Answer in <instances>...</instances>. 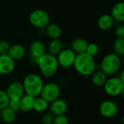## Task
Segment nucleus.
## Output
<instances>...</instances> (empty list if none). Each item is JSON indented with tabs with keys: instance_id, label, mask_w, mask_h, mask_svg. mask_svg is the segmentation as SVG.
<instances>
[{
	"instance_id": "1",
	"label": "nucleus",
	"mask_w": 124,
	"mask_h": 124,
	"mask_svg": "<svg viewBox=\"0 0 124 124\" xmlns=\"http://www.w3.org/2000/svg\"><path fill=\"white\" fill-rule=\"evenodd\" d=\"M73 67L77 72L83 76L92 75L96 71V62L93 57L83 53L76 55Z\"/></svg>"
},
{
	"instance_id": "2",
	"label": "nucleus",
	"mask_w": 124,
	"mask_h": 124,
	"mask_svg": "<svg viewBox=\"0 0 124 124\" xmlns=\"http://www.w3.org/2000/svg\"><path fill=\"white\" fill-rule=\"evenodd\" d=\"M40 72L45 78L53 77L58 71V63L57 58L50 53H45L37 61Z\"/></svg>"
},
{
	"instance_id": "3",
	"label": "nucleus",
	"mask_w": 124,
	"mask_h": 124,
	"mask_svg": "<svg viewBox=\"0 0 124 124\" xmlns=\"http://www.w3.org/2000/svg\"><path fill=\"white\" fill-rule=\"evenodd\" d=\"M22 84L24 93L34 98L40 95L45 85L42 78L36 74H29L26 75Z\"/></svg>"
},
{
	"instance_id": "4",
	"label": "nucleus",
	"mask_w": 124,
	"mask_h": 124,
	"mask_svg": "<svg viewBox=\"0 0 124 124\" xmlns=\"http://www.w3.org/2000/svg\"><path fill=\"white\" fill-rule=\"evenodd\" d=\"M121 65L122 61L120 57L114 53H110L102 58L100 63V69L105 75L113 76L120 70Z\"/></svg>"
},
{
	"instance_id": "5",
	"label": "nucleus",
	"mask_w": 124,
	"mask_h": 124,
	"mask_svg": "<svg viewBox=\"0 0 124 124\" xmlns=\"http://www.w3.org/2000/svg\"><path fill=\"white\" fill-rule=\"evenodd\" d=\"M30 23L37 28L44 29L50 24L49 14L43 10H35L31 13L29 18Z\"/></svg>"
},
{
	"instance_id": "6",
	"label": "nucleus",
	"mask_w": 124,
	"mask_h": 124,
	"mask_svg": "<svg viewBox=\"0 0 124 124\" xmlns=\"http://www.w3.org/2000/svg\"><path fill=\"white\" fill-rule=\"evenodd\" d=\"M103 87L107 95L115 97L122 94L124 89V83L118 77H111L107 80Z\"/></svg>"
},
{
	"instance_id": "7",
	"label": "nucleus",
	"mask_w": 124,
	"mask_h": 124,
	"mask_svg": "<svg viewBox=\"0 0 124 124\" xmlns=\"http://www.w3.org/2000/svg\"><path fill=\"white\" fill-rule=\"evenodd\" d=\"M61 89L59 85L55 83H48L44 85L40 93V96L47 102L51 103L59 99Z\"/></svg>"
},
{
	"instance_id": "8",
	"label": "nucleus",
	"mask_w": 124,
	"mask_h": 124,
	"mask_svg": "<svg viewBox=\"0 0 124 124\" xmlns=\"http://www.w3.org/2000/svg\"><path fill=\"white\" fill-rule=\"evenodd\" d=\"M76 55V53L71 48L64 49L56 56L58 65L63 68L73 67Z\"/></svg>"
},
{
	"instance_id": "9",
	"label": "nucleus",
	"mask_w": 124,
	"mask_h": 124,
	"mask_svg": "<svg viewBox=\"0 0 124 124\" xmlns=\"http://www.w3.org/2000/svg\"><path fill=\"white\" fill-rule=\"evenodd\" d=\"M29 54L30 60L33 63L37 64L38 60L45 54V45L39 40L32 42L29 46Z\"/></svg>"
},
{
	"instance_id": "10",
	"label": "nucleus",
	"mask_w": 124,
	"mask_h": 124,
	"mask_svg": "<svg viewBox=\"0 0 124 124\" xmlns=\"http://www.w3.org/2000/svg\"><path fill=\"white\" fill-rule=\"evenodd\" d=\"M15 67V61L8 54L0 55V74L10 75L14 71Z\"/></svg>"
},
{
	"instance_id": "11",
	"label": "nucleus",
	"mask_w": 124,
	"mask_h": 124,
	"mask_svg": "<svg viewBox=\"0 0 124 124\" xmlns=\"http://www.w3.org/2000/svg\"><path fill=\"white\" fill-rule=\"evenodd\" d=\"M6 93L10 100H20L24 95L23 84L18 81L11 83L6 90Z\"/></svg>"
},
{
	"instance_id": "12",
	"label": "nucleus",
	"mask_w": 124,
	"mask_h": 124,
	"mask_svg": "<svg viewBox=\"0 0 124 124\" xmlns=\"http://www.w3.org/2000/svg\"><path fill=\"white\" fill-rule=\"evenodd\" d=\"M118 107L117 104L110 100L104 101L99 107V112L101 115L107 118H111L115 116L117 113Z\"/></svg>"
},
{
	"instance_id": "13",
	"label": "nucleus",
	"mask_w": 124,
	"mask_h": 124,
	"mask_svg": "<svg viewBox=\"0 0 124 124\" xmlns=\"http://www.w3.org/2000/svg\"><path fill=\"white\" fill-rule=\"evenodd\" d=\"M49 108L50 112H51L54 116H58L64 115V113L67 110L68 106L64 100L61 99H58L50 103Z\"/></svg>"
},
{
	"instance_id": "14",
	"label": "nucleus",
	"mask_w": 124,
	"mask_h": 124,
	"mask_svg": "<svg viewBox=\"0 0 124 124\" xmlns=\"http://www.w3.org/2000/svg\"><path fill=\"white\" fill-rule=\"evenodd\" d=\"M110 15L115 21L124 22V2L116 3L112 7Z\"/></svg>"
},
{
	"instance_id": "15",
	"label": "nucleus",
	"mask_w": 124,
	"mask_h": 124,
	"mask_svg": "<svg viewBox=\"0 0 124 124\" xmlns=\"http://www.w3.org/2000/svg\"><path fill=\"white\" fill-rule=\"evenodd\" d=\"M114 23L115 21L110 14H104L101 16L97 20L98 27L103 31L110 29L113 26Z\"/></svg>"
},
{
	"instance_id": "16",
	"label": "nucleus",
	"mask_w": 124,
	"mask_h": 124,
	"mask_svg": "<svg viewBox=\"0 0 124 124\" xmlns=\"http://www.w3.org/2000/svg\"><path fill=\"white\" fill-rule=\"evenodd\" d=\"M26 54L25 47L19 44H15L10 47L8 55L16 61L22 59Z\"/></svg>"
},
{
	"instance_id": "17",
	"label": "nucleus",
	"mask_w": 124,
	"mask_h": 124,
	"mask_svg": "<svg viewBox=\"0 0 124 124\" xmlns=\"http://www.w3.org/2000/svg\"><path fill=\"white\" fill-rule=\"evenodd\" d=\"M88 43L82 38H76L75 39L71 44L72 50L76 53V55L81 54L86 52V49Z\"/></svg>"
},
{
	"instance_id": "18",
	"label": "nucleus",
	"mask_w": 124,
	"mask_h": 124,
	"mask_svg": "<svg viewBox=\"0 0 124 124\" xmlns=\"http://www.w3.org/2000/svg\"><path fill=\"white\" fill-rule=\"evenodd\" d=\"M34 97L29 96L27 94H24L22 98L19 100L20 102V109L22 112H28L33 109Z\"/></svg>"
},
{
	"instance_id": "19",
	"label": "nucleus",
	"mask_w": 124,
	"mask_h": 124,
	"mask_svg": "<svg viewBox=\"0 0 124 124\" xmlns=\"http://www.w3.org/2000/svg\"><path fill=\"white\" fill-rule=\"evenodd\" d=\"M45 33L52 39H58L62 34V30L58 25L51 23L45 28Z\"/></svg>"
},
{
	"instance_id": "20",
	"label": "nucleus",
	"mask_w": 124,
	"mask_h": 124,
	"mask_svg": "<svg viewBox=\"0 0 124 124\" xmlns=\"http://www.w3.org/2000/svg\"><path fill=\"white\" fill-rule=\"evenodd\" d=\"M107 80V75H105L101 70L95 71L94 73L91 75V82L94 85L97 87L104 86Z\"/></svg>"
},
{
	"instance_id": "21",
	"label": "nucleus",
	"mask_w": 124,
	"mask_h": 124,
	"mask_svg": "<svg viewBox=\"0 0 124 124\" xmlns=\"http://www.w3.org/2000/svg\"><path fill=\"white\" fill-rule=\"evenodd\" d=\"M1 118L6 123H12L16 118V112L7 107L1 110Z\"/></svg>"
},
{
	"instance_id": "22",
	"label": "nucleus",
	"mask_w": 124,
	"mask_h": 124,
	"mask_svg": "<svg viewBox=\"0 0 124 124\" xmlns=\"http://www.w3.org/2000/svg\"><path fill=\"white\" fill-rule=\"evenodd\" d=\"M63 50L64 45L58 39H52L48 45L49 53L55 56H57Z\"/></svg>"
},
{
	"instance_id": "23",
	"label": "nucleus",
	"mask_w": 124,
	"mask_h": 124,
	"mask_svg": "<svg viewBox=\"0 0 124 124\" xmlns=\"http://www.w3.org/2000/svg\"><path fill=\"white\" fill-rule=\"evenodd\" d=\"M48 102H47L44 99L40 97H36L34 99L33 109L37 112H42L45 111L48 108Z\"/></svg>"
},
{
	"instance_id": "24",
	"label": "nucleus",
	"mask_w": 124,
	"mask_h": 124,
	"mask_svg": "<svg viewBox=\"0 0 124 124\" xmlns=\"http://www.w3.org/2000/svg\"><path fill=\"white\" fill-rule=\"evenodd\" d=\"M112 48L114 50V53L117 55L118 56L124 55V39L117 38L112 45Z\"/></svg>"
},
{
	"instance_id": "25",
	"label": "nucleus",
	"mask_w": 124,
	"mask_h": 124,
	"mask_svg": "<svg viewBox=\"0 0 124 124\" xmlns=\"http://www.w3.org/2000/svg\"><path fill=\"white\" fill-rule=\"evenodd\" d=\"M9 102H10V99L6 91L0 90V110L8 107Z\"/></svg>"
},
{
	"instance_id": "26",
	"label": "nucleus",
	"mask_w": 124,
	"mask_h": 124,
	"mask_svg": "<svg viewBox=\"0 0 124 124\" xmlns=\"http://www.w3.org/2000/svg\"><path fill=\"white\" fill-rule=\"evenodd\" d=\"M99 52V46L95 43H90L88 45L87 49H86V53L91 55V57H94L98 55Z\"/></svg>"
},
{
	"instance_id": "27",
	"label": "nucleus",
	"mask_w": 124,
	"mask_h": 124,
	"mask_svg": "<svg viewBox=\"0 0 124 124\" xmlns=\"http://www.w3.org/2000/svg\"><path fill=\"white\" fill-rule=\"evenodd\" d=\"M55 116L51 112H46L43 115L42 117V124H53Z\"/></svg>"
},
{
	"instance_id": "28",
	"label": "nucleus",
	"mask_w": 124,
	"mask_h": 124,
	"mask_svg": "<svg viewBox=\"0 0 124 124\" xmlns=\"http://www.w3.org/2000/svg\"><path fill=\"white\" fill-rule=\"evenodd\" d=\"M10 44L5 40L0 41V55H5L8 54L10 50Z\"/></svg>"
},
{
	"instance_id": "29",
	"label": "nucleus",
	"mask_w": 124,
	"mask_h": 124,
	"mask_svg": "<svg viewBox=\"0 0 124 124\" xmlns=\"http://www.w3.org/2000/svg\"><path fill=\"white\" fill-rule=\"evenodd\" d=\"M53 124H69V120L64 115L55 116Z\"/></svg>"
},
{
	"instance_id": "30",
	"label": "nucleus",
	"mask_w": 124,
	"mask_h": 124,
	"mask_svg": "<svg viewBox=\"0 0 124 124\" xmlns=\"http://www.w3.org/2000/svg\"><path fill=\"white\" fill-rule=\"evenodd\" d=\"M8 107L10 108H11L16 112H17L18 111H21V109H20V102H19V100H10Z\"/></svg>"
},
{
	"instance_id": "31",
	"label": "nucleus",
	"mask_w": 124,
	"mask_h": 124,
	"mask_svg": "<svg viewBox=\"0 0 124 124\" xmlns=\"http://www.w3.org/2000/svg\"><path fill=\"white\" fill-rule=\"evenodd\" d=\"M115 35L117 38L124 39V24L119 25L115 29Z\"/></svg>"
},
{
	"instance_id": "32",
	"label": "nucleus",
	"mask_w": 124,
	"mask_h": 124,
	"mask_svg": "<svg viewBox=\"0 0 124 124\" xmlns=\"http://www.w3.org/2000/svg\"><path fill=\"white\" fill-rule=\"evenodd\" d=\"M120 79V80L124 83V70H123L120 73H119V75H118V76H117Z\"/></svg>"
},
{
	"instance_id": "33",
	"label": "nucleus",
	"mask_w": 124,
	"mask_h": 124,
	"mask_svg": "<svg viewBox=\"0 0 124 124\" xmlns=\"http://www.w3.org/2000/svg\"><path fill=\"white\" fill-rule=\"evenodd\" d=\"M121 96H122V98H123V100H124V89H123V92H122Z\"/></svg>"
},
{
	"instance_id": "34",
	"label": "nucleus",
	"mask_w": 124,
	"mask_h": 124,
	"mask_svg": "<svg viewBox=\"0 0 124 124\" xmlns=\"http://www.w3.org/2000/svg\"><path fill=\"white\" fill-rule=\"evenodd\" d=\"M121 121H122V123H123V124H124V116H123V117H122V118H121Z\"/></svg>"
},
{
	"instance_id": "35",
	"label": "nucleus",
	"mask_w": 124,
	"mask_h": 124,
	"mask_svg": "<svg viewBox=\"0 0 124 124\" xmlns=\"http://www.w3.org/2000/svg\"><path fill=\"white\" fill-rule=\"evenodd\" d=\"M121 61H122V63H123V64H124V55L123 56V59H122Z\"/></svg>"
},
{
	"instance_id": "36",
	"label": "nucleus",
	"mask_w": 124,
	"mask_h": 124,
	"mask_svg": "<svg viewBox=\"0 0 124 124\" xmlns=\"http://www.w3.org/2000/svg\"><path fill=\"white\" fill-rule=\"evenodd\" d=\"M0 119H1V110H0Z\"/></svg>"
}]
</instances>
